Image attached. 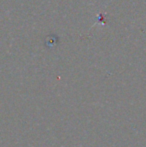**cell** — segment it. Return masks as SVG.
Listing matches in <instances>:
<instances>
[{
    "label": "cell",
    "instance_id": "obj_1",
    "mask_svg": "<svg viewBox=\"0 0 146 147\" xmlns=\"http://www.w3.org/2000/svg\"><path fill=\"white\" fill-rule=\"evenodd\" d=\"M57 40H58V39H57L56 36H48L46 38V45L48 47L54 46V45H56Z\"/></svg>",
    "mask_w": 146,
    "mask_h": 147
}]
</instances>
